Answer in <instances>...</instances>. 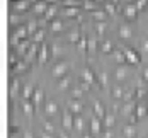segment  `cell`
<instances>
[{
	"label": "cell",
	"mask_w": 148,
	"mask_h": 138,
	"mask_svg": "<svg viewBox=\"0 0 148 138\" xmlns=\"http://www.w3.org/2000/svg\"><path fill=\"white\" fill-rule=\"evenodd\" d=\"M136 12H138V9H136L134 3H126V5H124V14H126V17L134 19V17H136Z\"/></svg>",
	"instance_id": "1"
},
{
	"label": "cell",
	"mask_w": 148,
	"mask_h": 138,
	"mask_svg": "<svg viewBox=\"0 0 148 138\" xmlns=\"http://www.w3.org/2000/svg\"><path fill=\"white\" fill-rule=\"evenodd\" d=\"M12 5H14V9L17 10H26V9H29V0H12Z\"/></svg>",
	"instance_id": "2"
},
{
	"label": "cell",
	"mask_w": 148,
	"mask_h": 138,
	"mask_svg": "<svg viewBox=\"0 0 148 138\" xmlns=\"http://www.w3.org/2000/svg\"><path fill=\"white\" fill-rule=\"evenodd\" d=\"M48 7H49V5H48L46 0H36V2H34V10H36V12H46Z\"/></svg>",
	"instance_id": "3"
},
{
	"label": "cell",
	"mask_w": 148,
	"mask_h": 138,
	"mask_svg": "<svg viewBox=\"0 0 148 138\" xmlns=\"http://www.w3.org/2000/svg\"><path fill=\"white\" fill-rule=\"evenodd\" d=\"M55 12H56V5H55V3H51V5L48 7V10L45 12V14H46V19H51V17L55 15Z\"/></svg>",
	"instance_id": "4"
},
{
	"label": "cell",
	"mask_w": 148,
	"mask_h": 138,
	"mask_svg": "<svg viewBox=\"0 0 148 138\" xmlns=\"http://www.w3.org/2000/svg\"><path fill=\"white\" fill-rule=\"evenodd\" d=\"M130 34H131V29H130V26L123 24V26H121V36H123V38H128Z\"/></svg>",
	"instance_id": "5"
},
{
	"label": "cell",
	"mask_w": 148,
	"mask_h": 138,
	"mask_svg": "<svg viewBox=\"0 0 148 138\" xmlns=\"http://www.w3.org/2000/svg\"><path fill=\"white\" fill-rule=\"evenodd\" d=\"M65 70H66V63H60V65H56V67H55V73H56V75L63 73Z\"/></svg>",
	"instance_id": "6"
},
{
	"label": "cell",
	"mask_w": 148,
	"mask_h": 138,
	"mask_svg": "<svg viewBox=\"0 0 148 138\" xmlns=\"http://www.w3.org/2000/svg\"><path fill=\"white\" fill-rule=\"evenodd\" d=\"M148 3V0H134V5H136V9L140 10V9H145Z\"/></svg>",
	"instance_id": "7"
},
{
	"label": "cell",
	"mask_w": 148,
	"mask_h": 138,
	"mask_svg": "<svg viewBox=\"0 0 148 138\" xmlns=\"http://www.w3.org/2000/svg\"><path fill=\"white\" fill-rule=\"evenodd\" d=\"M82 3H84L85 9H94V7H95V2H94V0H84Z\"/></svg>",
	"instance_id": "8"
},
{
	"label": "cell",
	"mask_w": 148,
	"mask_h": 138,
	"mask_svg": "<svg viewBox=\"0 0 148 138\" xmlns=\"http://www.w3.org/2000/svg\"><path fill=\"white\" fill-rule=\"evenodd\" d=\"M106 10H107L109 14H114V12H116V9H114L112 2H106Z\"/></svg>",
	"instance_id": "9"
},
{
	"label": "cell",
	"mask_w": 148,
	"mask_h": 138,
	"mask_svg": "<svg viewBox=\"0 0 148 138\" xmlns=\"http://www.w3.org/2000/svg\"><path fill=\"white\" fill-rule=\"evenodd\" d=\"M77 12H78V9H77V7H68V9L65 10V14H66V15H77Z\"/></svg>",
	"instance_id": "10"
},
{
	"label": "cell",
	"mask_w": 148,
	"mask_h": 138,
	"mask_svg": "<svg viewBox=\"0 0 148 138\" xmlns=\"http://www.w3.org/2000/svg\"><path fill=\"white\" fill-rule=\"evenodd\" d=\"M94 17L101 21V19H104V17H106V12H104V10H94Z\"/></svg>",
	"instance_id": "11"
},
{
	"label": "cell",
	"mask_w": 148,
	"mask_h": 138,
	"mask_svg": "<svg viewBox=\"0 0 148 138\" xmlns=\"http://www.w3.org/2000/svg\"><path fill=\"white\" fill-rule=\"evenodd\" d=\"M46 109H48V113H49V114H51V113H55V111H56L55 102H48V104H46Z\"/></svg>",
	"instance_id": "12"
},
{
	"label": "cell",
	"mask_w": 148,
	"mask_h": 138,
	"mask_svg": "<svg viewBox=\"0 0 148 138\" xmlns=\"http://www.w3.org/2000/svg\"><path fill=\"white\" fill-rule=\"evenodd\" d=\"M63 121H65V126L68 128V126L72 124V116H70V114H65V118H63Z\"/></svg>",
	"instance_id": "13"
},
{
	"label": "cell",
	"mask_w": 148,
	"mask_h": 138,
	"mask_svg": "<svg viewBox=\"0 0 148 138\" xmlns=\"http://www.w3.org/2000/svg\"><path fill=\"white\" fill-rule=\"evenodd\" d=\"M51 27H53V29H60V27H61V22H60V21H53Z\"/></svg>",
	"instance_id": "14"
},
{
	"label": "cell",
	"mask_w": 148,
	"mask_h": 138,
	"mask_svg": "<svg viewBox=\"0 0 148 138\" xmlns=\"http://www.w3.org/2000/svg\"><path fill=\"white\" fill-rule=\"evenodd\" d=\"M104 29H106V24H101V22H99V24H97V31H99V34H102Z\"/></svg>",
	"instance_id": "15"
},
{
	"label": "cell",
	"mask_w": 148,
	"mask_h": 138,
	"mask_svg": "<svg viewBox=\"0 0 148 138\" xmlns=\"http://www.w3.org/2000/svg\"><path fill=\"white\" fill-rule=\"evenodd\" d=\"M17 34H19V36H24V34H26V27H19V29H17Z\"/></svg>",
	"instance_id": "16"
},
{
	"label": "cell",
	"mask_w": 148,
	"mask_h": 138,
	"mask_svg": "<svg viewBox=\"0 0 148 138\" xmlns=\"http://www.w3.org/2000/svg\"><path fill=\"white\" fill-rule=\"evenodd\" d=\"M104 49H106V51H109V49H111V43H109V41H107V43H104Z\"/></svg>",
	"instance_id": "17"
},
{
	"label": "cell",
	"mask_w": 148,
	"mask_h": 138,
	"mask_svg": "<svg viewBox=\"0 0 148 138\" xmlns=\"http://www.w3.org/2000/svg\"><path fill=\"white\" fill-rule=\"evenodd\" d=\"M43 38V31H38V34H36V39H41Z\"/></svg>",
	"instance_id": "18"
},
{
	"label": "cell",
	"mask_w": 148,
	"mask_h": 138,
	"mask_svg": "<svg viewBox=\"0 0 148 138\" xmlns=\"http://www.w3.org/2000/svg\"><path fill=\"white\" fill-rule=\"evenodd\" d=\"M17 19H19V17H17L15 14H12V19H10V21H12V22H17Z\"/></svg>",
	"instance_id": "19"
},
{
	"label": "cell",
	"mask_w": 148,
	"mask_h": 138,
	"mask_svg": "<svg viewBox=\"0 0 148 138\" xmlns=\"http://www.w3.org/2000/svg\"><path fill=\"white\" fill-rule=\"evenodd\" d=\"M26 138H32V135H31L29 131H26Z\"/></svg>",
	"instance_id": "20"
},
{
	"label": "cell",
	"mask_w": 148,
	"mask_h": 138,
	"mask_svg": "<svg viewBox=\"0 0 148 138\" xmlns=\"http://www.w3.org/2000/svg\"><path fill=\"white\" fill-rule=\"evenodd\" d=\"M29 2H31V0H29ZM34 2H36V0H34Z\"/></svg>",
	"instance_id": "21"
}]
</instances>
